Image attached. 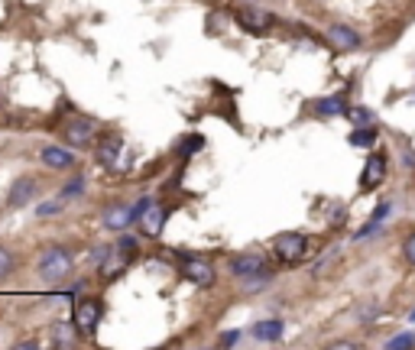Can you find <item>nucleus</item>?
<instances>
[{"label": "nucleus", "instance_id": "obj_1", "mask_svg": "<svg viewBox=\"0 0 415 350\" xmlns=\"http://www.w3.org/2000/svg\"><path fill=\"white\" fill-rule=\"evenodd\" d=\"M39 279L43 283H62L72 269H75V257H72V250L68 247H46L43 253H39Z\"/></svg>", "mask_w": 415, "mask_h": 350}, {"label": "nucleus", "instance_id": "obj_2", "mask_svg": "<svg viewBox=\"0 0 415 350\" xmlns=\"http://www.w3.org/2000/svg\"><path fill=\"white\" fill-rule=\"evenodd\" d=\"M98 162L110 172H124L130 162V153H127V143L120 134H104L101 143H98Z\"/></svg>", "mask_w": 415, "mask_h": 350}, {"label": "nucleus", "instance_id": "obj_3", "mask_svg": "<svg viewBox=\"0 0 415 350\" xmlns=\"http://www.w3.org/2000/svg\"><path fill=\"white\" fill-rule=\"evenodd\" d=\"M101 315H104L101 299H81L75 305V311H72V321H75L81 337H94V334H98V325H101Z\"/></svg>", "mask_w": 415, "mask_h": 350}, {"label": "nucleus", "instance_id": "obj_4", "mask_svg": "<svg viewBox=\"0 0 415 350\" xmlns=\"http://www.w3.org/2000/svg\"><path fill=\"white\" fill-rule=\"evenodd\" d=\"M59 130H62L68 146H88V143L94 140V134H98V124L85 114H75V117H68Z\"/></svg>", "mask_w": 415, "mask_h": 350}, {"label": "nucleus", "instance_id": "obj_5", "mask_svg": "<svg viewBox=\"0 0 415 350\" xmlns=\"http://www.w3.org/2000/svg\"><path fill=\"white\" fill-rule=\"evenodd\" d=\"M178 273L185 276L188 283L202 285V289H211V285L218 283V273H214V266L208 263V259H202V257H185L182 263H178Z\"/></svg>", "mask_w": 415, "mask_h": 350}, {"label": "nucleus", "instance_id": "obj_6", "mask_svg": "<svg viewBox=\"0 0 415 350\" xmlns=\"http://www.w3.org/2000/svg\"><path fill=\"white\" fill-rule=\"evenodd\" d=\"M272 250H276V257L282 259V263H298V259H305V250H308V240L305 233H279L276 240H272Z\"/></svg>", "mask_w": 415, "mask_h": 350}, {"label": "nucleus", "instance_id": "obj_7", "mask_svg": "<svg viewBox=\"0 0 415 350\" xmlns=\"http://www.w3.org/2000/svg\"><path fill=\"white\" fill-rule=\"evenodd\" d=\"M230 273L240 279H256V276H272V269L263 253H244V257L230 259Z\"/></svg>", "mask_w": 415, "mask_h": 350}, {"label": "nucleus", "instance_id": "obj_8", "mask_svg": "<svg viewBox=\"0 0 415 350\" xmlns=\"http://www.w3.org/2000/svg\"><path fill=\"white\" fill-rule=\"evenodd\" d=\"M101 221H104V231H114V233L130 231V224H136L133 205H127V201H117V205H110V208L104 211Z\"/></svg>", "mask_w": 415, "mask_h": 350}, {"label": "nucleus", "instance_id": "obj_9", "mask_svg": "<svg viewBox=\"0 0 415 350\" xmlns=\"http://www.w3.org/2000/svg\"><path fill=\"white\" fill-rule=\"evenodd\" d=\"M166 221H169V205L153 201V205L143 211V217H140L136 224H140V231H143L146 237H159V233L166 231Z\"/></svg>", "mask_w": 415, "mask_h": 350}, {"label": "nucleus", "instance_id": "obj_10", "mask_svg": "<svg viewBox=\"0 0 415 350\" xmlns=\"http://www.w3.org/2000/svg\"><path fill=\"white\" fill-rule=\"evenodd\" d=\"M237 23L244 26L246 33H256V36H260V33H266V30H270L276 20H272L266 10H260V7H240V10H237Z\"/></svg>", "mask_w": 415, "mask_h": 350}, {"label": "nucleus", "instance_id": "obj_11", "mask_svg": "<svg viewBox=\"0 0 415 350\" xmlns=\"http://www.w3.org/2000/svg\"><path fill=\"white\" fill-rule=\"evenodd\" d=\"M328 42L334 46L338 52H354V49H360V33H354L350 26H344V23H331L328 26Z\"/></svg>", "mask_w": 415, "mask_h": 350}, {"label": "nucleus", "instance_id": "obj_12", "mask_svg": "<svg viewBox=\"0 0 415 350\" xmlns=\"http://www.w3.org/2000/svg\"><path fill=\"white\" fill-rule=\"evenodd\" d=\"M33 195H36V179L33 175H20V179H13L7 192V208H23V205L33 201Z\"/></svg>", "mask_w": 415, "mask_h": 350}, {"label": "nucleus", "instance_id": "obj_13", "mask_svg": "<svg viewBox=\"0 0 415 350\" xmlns=\"http://www.w3.org/2000/svg\"><path fill=\"white\" fill-rule=\"evenodd\" d=\"M383 179H386V159H383V156H370V159H367V166H364V172H360V188L370 192V188L383 185Z\"/></svg>", "mask_w": 415, "mask_h": 350}, {"label": "nucleus", "instance_id": "obj_14", "mask_svg": "<svg viewBox=\"0 0 415 350\" xmlns=\"http://www.w3.org/2000/svg\"><path fill=\"white\" fill-rule=\"evenodd\" d=\"M39 162L49 169H72L75 166V153H68L65 146H43L39 150Z\"/></svg>", "mask_w": 415, "mask_h": 350}, {"label": "nucleus", "instance_id": "obj_15", "mask_svg": "<svg viewBox=\"0 0 415 350\" xmlns=\"http://www.w3.org/2000/svg\"><path fill=\"white\" fill-rule=\"evenodd\" d=\"M49 334H52V344H55V347H75L78 344L75 321H52Z\"/></svg>", "mask_w": 415, "mask_h": 350}, {"label": "nucleus", "instance_id": "obj_16", "mask_svg": "<svg viewBox=\"0 0 415 350\" xmlns=\"http://www.w3.org/2000/svg\"><path fill=\"white\" fill-rule=\"evenodd\" d=\"M282 331H286V325H282L279 318H266V321H256L253 325V337L263 344H272V341H279Z\"/></svg>", "mask_w": 415, "mask_h": 350}, {"label": "nucleus", "instance_id": "obj_17", "mask_svg": "<svg viewBox=\"0 0 415 350\" xmlns=\"http://www.w3.org/2000/svg\"><path fill=\"white\" fill-rule=\"evenodd\" d=\"M348 110V104H344V98L341 94H334V98H322L318 104H315V114L318 117H338Z\"/></svg>", "mask_w": 415, "mask_h": 350}, {"label": "nucleus", "instance_id": "obj_18", "mask_svg": "<svg viewBox=\"0 0 415 350\" xmlns=\"http://www.w3.org/2000/svg\"><path fill=\"white\" fill-rule=\"evenodd\" d=\"M85 188H88V179H85V175H72V179L65 182V188H62L59 198H62V201H72V198H78V195H85Z\"/></svg>", "mask_w": 415, "mask_h": 350}, {"label": "nucleus", "instance_id": "obj_19", "mask_svg": "<svg viewBox=\"0 0 415 350\" xmlns=\"http://www.w3.org/2000/svg\"><path fill=\"white\" fill-rule=\"evenodd\" d=\"M344 117H348L354 127H373V124H376V114L367 110V108H348V110H344Z\"/></svg>", "mask_w": 415, "mask_h": 350}, {"label": "nucleus", "instance_id": "obj_20", "mask_svg": "<svg viewBox=\"0 0 415 350\" xmlns=\"http://www.w3.org/2000/svg\"><path fill=\"white\" fill-rule=\"evenodd\" d=\"M348 140H350V146H373V143H376V124L373 127H357Z\"/></svg>", "mask_w": 415, "mask_h": 350}, {"label": "nucleus", "instance_id": "obj_21", "mask_svg": "<svg viewBox=\"0 0 415 350\" xmlns=\"http://www.w3.org/2000/svg\"><path fill=\"white\" fill-rule=\"evenodd\" d=\"M117 253L124 259H136V253H140V243H136V237H127V233H120V240H117Z\"/></svg>", "mask_w": 415, "mask_h": 350}, {"label": "nucleus", "instance_id": "obj_22", "mask_svg": "<svg viewBox=\"0 0 415 350\" xmlns=\"http://www.w3.org/2000/svg\"><path fill=\"white\" fill-rule=\"evenodd\" d=\"M65 211V201L62 198H49V201H43V205H36V217H55V214H62Z\"/></svg>", "mask_w": 415, "mask_h": 350}, {"label": "nucleus", "instance_id": "obj_23", "mask_svg": "<svg viewBox=\"0 0 415 350\" xmlns=\"http://www.w3.org/2000/svg\"><path fill=\"white\" fill-rule=\"evenodd\" d=\"M202 146H204L202 136H185V140L178 143V153H182V156H195V153L202 150Z\"/></svg>", "mask_w": 415, "mask_h": 350}, {"label": "nucleus", "instance_id": "obj_24", "mask_svg": "<svg viewBox=\"0 0 415 350\" xmlns=\"http://www.w3.org/2000/svg\"><path fill=\"white\" fill-rule=\"evenodd\" d=\"M10 273H13V253L7 247H0V279H7Z\"/></svg>", "mask_w": 415, "mask_h": 350}, {"label": "nucleus", "instance_id": "obj_25", "mask_svg": "<svg viewBox=\"0 0 415 350\" xmlns=\"http://www.w3.org/2000/svg\"><path fill=\"white\" fill-rule=\"evenodd\" d=\"M402 257H406L409 266H415V231L406 237V243H402Z\"/></svg>", "mask_w": 415, "mask_h": 350}, {"label": "nucleus", "instance_id": "obj_26", "mask_svg": "<svg viewBox=\"0 0 415 350\" xmlns=\"http://www.w3.org/2000/svg\"><path fill=\"white\" fill-rule=\"evenodd\" d=\"M399 347H415V334H402V337H393L390 341V350H399Z\"/></svg>", "mask_w": 415, "mask_h": 350}, {"label": "nucleus", "instance_id": "obj_27", "mask_svg": "<svg viewBox=\"0 0 415 350\" xmlns=\"http://www.w3.org/2000/svg\"><path fill=\"white\" fill-rule=\"evenodd\" d=\"M218 344H220V347H237V344H240V331H224Z\"/></svg>", "mask_w": 415, "mask_h": 350}, {"label": "nucleus", "instance_id": "obj_28", "mask_svg": "<svg viewBox=\"0 0 415 350\" xmlns=\"http://www.w3.org/2000/svg\"><path fill=\"white\" fill-rule=\"evenodd\" d=\"M386 214H390V205H380V208L373 211V221H383Z\"/></svg>", "mask_w": 415, "mask_h": 350}, {"label": "nucleus", "instance_id": "obj_29", "mask_svg": "<svg viewBox=\"0 0 415 350\" xmlns=\"http://www.w3.org/2000/svg\"><path fill=\"white\" fill-rule=\"evenodd\" d=\"M409 318H412V321H415V309H412V315H409Z\"/></svg>", "mask_w": 415, "mask_h": 350}]
</instances>
